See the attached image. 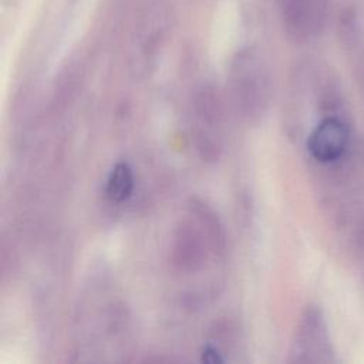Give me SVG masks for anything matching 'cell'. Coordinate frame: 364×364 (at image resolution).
<instances>
[{
  "instance_id": "1",
  "label": "cell",
  "mask_w": 364,
  "mask_h": 364,
  "mask_svg": "<svg viewBox=\"0 0 364 364\" xmlns=\"http://www.w3.org/2000/svg\"><path fill=\"white\" fill-rule=\"evenodd\" d=\"M229 80L233 101L243 115L253 118L264 112L270 94V77L257 50L243 48L233 57Z\"/></svg>"
},
{
  "instance_id": "2",
  "label": "cell",
  "mask_w": 364,
  "mask_h": 364,
  "mask_svg": "<svg viewBox=\"0 0 364 364\" xmlns=\"http://www.w3.org/2000/svg\"><path fill=\"white\" fill-rule=\"evenodd\" d=\"M334 0H280L284 31L294 41L317 37L327 24Z\"/></svg>"
},
{
  "instance_id": "3",
  "label": "cell",
  "mask_w": 364,
  "mask_h": 364,
  "mask_svg": "<svg viewBox=\"0 0 364 364\" xmlns=\"http://www.w3.org/2000/svg\"><path fill=\"white\" fill-rule=\"evenodd\" d=\"M348 145V128L336 117L323 118L307 138V151L321 164L337 161Z\"/></svg>"
},
{
  "instance_id": "4",
  "label": "cell",
  "mask_w": 364,
  "mask_h": 364,
  "mask_svg": "<svg viewBox=\"0 0 364 364\" xmlns=\"http://www.w3.org/2000/svg\"><path fill=\"white\" fill-rule=\"evenodd\" d=\"M134 171L127 162H117L108 173L105 182V196L112 203L128 200L134 192Z\"/></svg>"
}]
</instances>
